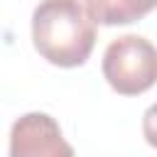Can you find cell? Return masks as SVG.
Wrapping results in <instances>:
<instances>
[{
    "mask_svg": "<svg viewBox=\"0 0 157 157\" xmlns=\"http://www.w3.org/2000/svg\"><path fill=\"white\" fill-rule=\"evenodd\" d=\"M32 44L59 69L83 66L96 44V22L78 0H42L32 12Z\"/></svg>",
    "mask_w": 157,
    "mask_h": 157,
    "instance_id": "obj_1",
    "label": "cell"
},
{
    "mask_svg": "<svg viewBox=\"0 0 157 157\" xmlns=\"http://www.w3.org/2000/svg\"><path fill=\"white\" fill-rule=\"evenodd\" d=\"M103 78L120 96H140L157 83V47L140 34H123L103 52Z\"/></svg>",
    "mask_w": 157,
    "mask_h": 157,
    "instance_id": "obj_2",
    "label": "cell"
},
{
    "mask_svg": "<svg viewBox=\"0 0 157 157\" xmlns=\"http://www.w3.org/2000/svg\"><path fill=\"white\" fill-rule=\"evenodd\" d=\"M59 123L49 113H25L10 128V157H71Z\"/></svg>",
    "mask_w": 157,
    "mask_h": 157,
    "instance_id": "obj_3",
    "label": "cell"
},
{
    "mask_svg": "<svg viewBox=\"0 0 157 157\" xmlns=\"http://www.w3.org/2000/svg\"><path fill=\"white\" fill-rule=\"evenodd\" d=\"M86 10L96 25H132L157 10V0H86Z\"/></svg>",
    "mask_w": 157,
    "mask_h": 157,
    "instance_id": "obj_4",
    "label": "cell"
},
{
    "mask_svg": "<svg viewBox=\"0 0 157 157\" xmlns=\"http://www.w3.org/2000/svg\"><path fill=\"white\" fill-rule=\"evenodd\" d=\"M142 135L145 142L157 150V103H152L142 115Z\"/></svg>",
    "mask_w": 157,
    "mask_h": 157,
    "instance_id": "obj_5",
    "label": "cell"
}]
</instances>
